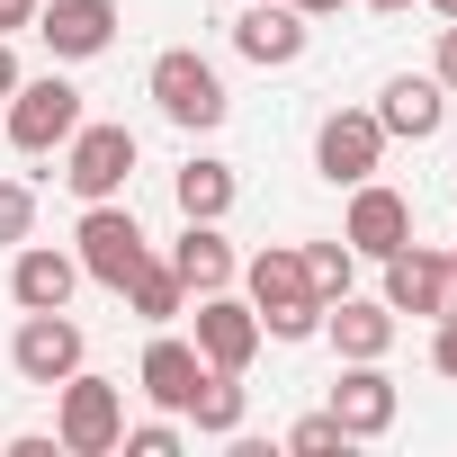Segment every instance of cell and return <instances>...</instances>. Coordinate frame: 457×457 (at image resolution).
I'll return each instance as SVG.
<instances>
[{
    "mask_svg": "<svg viewBox=\"0 0 457 457\" xmlns=\"http://www.w3.org/2000/svg\"><path fill=\"white\" fill-rule=\"evenodd\" d=\"M305 10L296 0H252V10L234 19V46H243V63H261V72H287L296 54H305Z\"/></svg>",
    "mask_w": 457,
    "mask_h": 457,
    "instance_id": "11",
    "label": "cell"
},
{
    "mask_svg": "<svg viewBox=\"0 0 457 457\" xmlns=\"http://www.w3.org/2000/svg\"><path fill=\"white\" fill-rule=\"evenodd\" d=\"M287 448H296V457H323V448H350V430H341L332 412H305V421L287 430Z\"/></svg>",
    "mask_w": 457,
    "mask_h": 457,
    "instance_id": "26",
    "label": "cell"
},
{
    "mask_svg": "<svg viewBox=\"0 0 457 457\" xmlns=\"http://www.w3.org/2000/svg\"><path fill=\"white\" fill-rule=\"evenodd\" d=\"M54 395H63V403H54V439H63V457H108L117 430H126V395H117L108 377H90V368H72Z\"/></svg>",
    "mask_w": 457,
    "mask_h": 457,
    "instance_id": "2",
    "label": "cell"
},
{
    "mask_svg": "<svg viewBox=\"0 0 457 457\" xmlns=\"http://www.w3.org/2000/svg\"><path fill=\"white\" fill-rule=\"evenodd\" d=\"M170 270H179V287H188V296H215V287H234V278H243L234 243H224L215 224H197V215H188V234L170 243Z\"/></svg>",
    "mask_w": 457,
    "mask_h": 457,
    "instance_id": "17",
    "label": "cell"
},
{
    "mask_svg": "<svg viewBox=\"0 0 457 457\" xmlns=\"http://www.w3.org/2000/svg\"><path fill=\"white\" fill-rule=\"evenodd\" d=\"M323 332H332L341 359H386V350H395V305H386V296H377V305H368V296H332V305H323Z\"/></svg>",
    "mask_w": 457,
    "mask_h": 457,
    "instance_id": "16",
    "label": "cell"
},
{
    "mask_svg": "<svg viewBox=\"0 0 457 457\" xmlns=\"http://www.w3.org/2000/svg\"><path fill=\"white\" fill-rule=\"evenodd\" d=\"M117 296H126L144 323H170V314H188V287H179V270H170V261H144V270H135Z\"/></svg>",
    "mask_w": 457,
    "mask_h": 457,
    "instance_id": "22",
    "label": "cell"
},
{
    "mask_svg": "<svg viewBox=\"0 0 457 457\" xmlns=\"http://www.w3.org/2000/svg\"><path fill=\"white\" fill-rule=\"evenodd\" d=\"M305 278H314V296L332 305V296H350V278H359V252H350V243H314V252H305Z\"/></svg>",
    "mask_w": 457,
    "mask_h": 457,
    "instance_id": "23",
    "label": "cell"
},
{
    "mask_svg": "<svg viewBox=\"0 0 457 457\" xmlns=\"http://www.w3.org/2000/svg\"><path fill=\"white\" fill-rule=\"evenodd\" d=\"M430 81H439V90H457V19L439 28V54H430Z\"/></svg>",
    "mask_w": 457,
    "mask_h": 457,
    "instance_id": "29",
    "label": "cell"
},
{
    "mask_svg": "<svg viewBox=\"0 0 457 457\" xmlns=\"http://www.w3.org/2000/svg\"><path fill=\"white\" fill-rule=\"evenodd\" d=\"M341 243H350L359 261H386V252H403V243H412V197H403V188H377V179H359V188H350V215H341Z\"/></svg>",
    "mask_w": 457,
    "mask_h": 457,
    "instance_id": "8",
    "label": "cell"
},
{
    "mask_svg": "<svg viewBox=\"0 0 457 457\" xmlns=\"http://www.w3.org/2000/svg\"><path fill=\"white\" fill-rule=\"evenodd\" d=\"M117 448L126 457H170L179 448V421H135V430H117Z\"/></svg>",
    "mask_w": 457,
    "mask_h": 457,
    "instance_id": "27",
    "label": "cell"
},
{
    "mask_svg": "<svg viewBox=\"0 0 457 457\" xmlns=\"http://www.w3.org/2000/svg\"><path fill=\"white\" fill-rule=\"evenodd\" d=\"M135 377H144V395H153L162 412H188V395H197L206 359H197V341H170V332H162V341L144 350V368H135Z\"/></svg>",
    "mask_w": 457,
    "mask_h": 457,
    "instance_id": "18",
    "label": "cell"
},
{
    "mask_svg": "<svg viewBox=\"0 0 457 457\" xmlns=\"http://www.w3.org/2000/svg\"><path fill=\"white\" fill-rule=\"evenodd\" d=\"M72 126H81V90L72 81H19L10 90V144L19 153H54V144H72Z\"/></svg>",
    "mask_w": 457,
    "mask_h": 457,
    "instance_id": "6",
    "label": "cell"
},
{
    "mask_svg": "<svg viewBox=\"0 0 457 457\" xmlns=\"http://www.w3.org/2000/svg\"><path fill=\"white\" fill-rule=\"evenodd\" d=\"M37 37H46L63 63H90V54H108V37H117V0H54V10H37Z\"/></svg>",
    "mask_w": 457,
    "mask_h": 457,
    "instance_id": "14",
    "label": "cell"
},
{
    "mask_svg": "<svg viewBox=\"0 0 457 457\" xmlns=\"http://www.w3.org/2000/svg\"><path fill=\"white\" fill-rule=\"evenodd\" d=\"M296 10H305V19H332V10H350V0H296Z\"/></svg>",
    "mask_w": 457,
    "mask_h": 457,
    "instance_id": "32",
    "label": "cell"
},
{
    "mask_svg": "<svg viewBox=\"0 0 457 457\" xmlns=\"http://www.w3.org/2000/svg\"><path fill=\"white\" fill-rule=\"evenodd\" d=\"M439 117H448V90H439L430 72H421V81L403 72V81H386V99H377L386 144H395V135H403V144H430V135H439Z\"/></svg>",
    "mask_w": 457,
    "mask_h": 457,
    "instance_id": "15",
    "label": "cell"
},
{
    "mask_svg": "<svg viewBox=\"0 0 457 457\" xmlns=\"http://www.w3.org/2000/svg\"><path fill=\"white\" fill-rule=\"evenodd\" d=\"M377 162H386V126H377V108H332V117L314 126V170H323L332 188L377 179Z\"/></svg>",
    "mask_w": 457,
    "mask_h": 457,
    "instance_id": "5",
    "label": "cell"
},
{
    "mask_svg": "<svg viewBox=\"0 0 457 457\" xmlns=\"http://www.w3.org/2000/svg\"><path fill=\"white\" fill-rule=\"evenodd\" d=\"M153 108L170 117V126H188V135H206V126H224V81H215V63L197 54V46H170V54H153Z\"/></svg>",
    "mask_w": 457,
    "mask_h": 457,
    "instance_id": "1",
    "label": "cell"
},
{
    "mask_svg": "<svg viewBox=\"0 0 457 457\" xmlns=\"http://www.w3.org/2000/svg\"><path fill=\"white\" fill-rule=\"evenodd\" d=\"M323 332V296H305V305H270L261 314V341H314Z\"/></svg>",
    "mask_w": 457,
    "mask_h": 457,
    "instance_id": "25",
    "label": "cell"
},
{
    "mask_svg": "<svg viewBox=\"0 0 457 457\" xmlns=\"http://www.w3.org/2000/svg\"><path fill=\"white\" fill-rule=\"evenodd\" d=\"M37 234V188L28 179H0V252Z\"/></svg>",
    "mask_w": 457,
    "mask_h": 457,
    "instance_id": "24",
    "label": "cell"
},
{
    "mask_svg": "<svg viewBox=\"0 0 457 457\" xmlns=\"http://www.w3.org/2000/svg\"><path fill=\"white\" fill-rule=\"evenodd\" d=\"M72 287H81V261H72V252H54V243H19V261H10V296H19V314H54V305H72Z\"/></svg>",
    "mask_w": 457,
    "mask_h": 457,
    "instance_id": "13",
    "label": "cell"
},
{
    "mask_svg": "<svg viewBox=\"0 0 457 457\" xmlns=\"http://www.w3.org/2000/svg\"><path fill=\"white\" fill-rule=\"evenodd\" d=\"M197 359L243 377V368L261 359V314H252L243 296H224V287H215V296H197Z\"/></svg>",
    "mask_w": 457,
    "mask_h": 457,
    "instance_id": "10",
    "label": "cell"
},
{
    "mask_svg": "<svg viewBox=\"0 0 457 457\" xmlns=\"http://www.w3.org/2000/svg\"><path fill=\"white\" fill-rule=\"evenodd\" d=\"M10 28H37V0H0V37Z\"/></svg>",
    "mask_w": 457,
    "mask_h": 457,
    "instance_id": "30",
    "label": "cell"
},
{
    "mask_svg": "<svg viewBox=\"0 0 457 457\" xmlns=\"http://www.w3.org/2000/svg\"><path fill=\"white\" fill-rule=\"evenodd\" d=\"M368 10H412V0H368Z\"/></svg>",
    "mask_w": 457,
    "mask_h": 457,
    "instance_id": "33",
    "label": "cell"
},
{
    "mask_svg": "<svg viewBox=\"0 0 457 457\" xmlns=\"http://www.w3.org/2000/svg\"><path fill=\"white\" fill-rule=\"evenodd\" d=\"M386 305L395 314H457V261L448 252H421V243H403V252H386Z\"/></svg>",
    "mask_w": 457,
    "mask_h": 457,
    "instance_id": "7",
    "label": "cell"
},
{
    "mask_svg": "<svg viewBox=\"0 0 457 457\" xmlns=\"http://www.w3.org/2000/svg\"><path fill=\"white\" fill-rule=\"evenodd\" d=\"M72 243H81V252H72V261H81V278H99V287H126V278H135V270L153 261L144 224H135V215H126L117 197H99V206L81 215V234H72Z\"/></svg>",
    "mask_w": 457,
    "mask_h": 457,
    "instance_id": "3",
    "label": "cell"
},
{
    "mask_svg": "<svg viewBox=\"0 0 457 457\" xmlns=\"http://www.w3.org/2000/svg\"><path fill=\"white\" fill-rule=\"evenodd\" d=\"M243 278H252V314H270V305H305V296H314V278H305V252H296V243L252 252V261H243Z\"/></svg>",
    "mask_w": 457,
    "mask_h": 457,
    "instance_id": "19",
    "label": "cell"
},
{
    "mask_svg": "<svg viewBox=\"0 0 457 457\" xmlns=\"http://www.w3.org/2000/svg\"><path fill=\"white\" fill-rule=\"evenodd\" d=\"M170 197H179V215L224 224V215H234V170H224V162H188V170L170 179Z\"/></svg>",
    "mask_w": 457,
    "mask_h": 457,
    "instance_id": "21",
    "label": "cell"
},
{
    "mask_svg": "<svg viewBox=\"0 0 457 457\" xmlns=\"http://www.w3.org/2000/svg\"><path fill=\"white\" fill-rule=\"evenodd\" d=\"M19 90V54H10V37H0V99Z\"/></svg>",
    "mask_w": 457,
    "mask_h": 457,
    "instance_id": "31",
    "label": "cell"
},
{
    "mask_svg": "<svg viewBox=\"0 0 457 457\" xmlns=\"http://www.w3.org/2000/svg\"><path fill=\"white\" fill-rule=\"evenodd\" d=\"M188 421H197L206 439H234V430H243V377H234V368H206L197 395H188Z\"/></svg>",
    "mask_w": 457,
    "mask_h": 457,
    "instance_id": "20",
    "label": "cell"
},
{
    "mask_svg": "<svg viewBox=\"0 0 457 457\" xmlns=\"http://www.w3.org/2000/svg\"><path fill=\"white\" fill-rule=\"evenodd\" d=\"M135 179V135L126 126H72V144H63V188L81 197V206H99V197H117Z\"/></svg>",
    "mask_w": 457,
    "mask_h": 457,
    "instance_id": "4",
    "label": "cell"
},
{
    "mask_svg": "<svg viewBox=\"0 0 457 457\" xmlns=\"http://www.w3.org/2000/svg\"><path fill=\"white\" fill-rule=\"evenodd\" d=\"M332 421H341L350 439H386V430H395V377H386V359H350V368H341Z\"/></svg>",
    "mask_w": 457,
    "mask_h": 457,
    "instance_id": "12",
    "label": "cell"
},
{
    "mask_svg": "<svg viewBox=\"0 0 457 457\" xmlns=\"http://www.w3.org/2000/svg\"><path fill=\"white\" fill-rule=\"evenodd\" d=\"M430 10H439V19H457V0H430Z\"/></svg>",
    "mask_w": 457,
    "mask_h": 457,
    "instance_id": "34",
    "label": "cell"
},
{
    "mask_svg": "<svg viewBox=\"0 0 457 457\" xmlns=\"http://www.w3.org/2000/svg\"><path fill=\"white\" fill-rule=\"evenodd\" d=\"M430 368L457 386V314H439V341H430Z\"/></svg>",
    "mask_w": 457,
    "mask_h": 457,
    "instance_id": "28",
    "label": "cell"
},
{
    "mask_svg": "<svg viewBox=\"0 0 457 457\" xmlns=\"http://www.w3.org/2000/svg\"><path fill=\"white\" fill-rule=\"evenodd\" d=\"M81 350H90V341H81V323L54 305V314H28V323H19V341H10V368H19L28 386H63V377L81 368Z\"/></svg>",
    "mask_w": 457,
    "mask_h": 457,
    "instance_id": "9",
    "label": "cell"
}]
</instances>
